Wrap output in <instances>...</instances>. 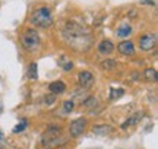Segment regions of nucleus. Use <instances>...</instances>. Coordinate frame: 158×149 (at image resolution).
<instances>
[{
	"label": "nucleus",
	"instance_id": "f257e3e1",
	"mask_svg": "<svg viewBox=\"0 0 158 149\" xmlns=\"http://www.w3.org/2000/svg\"><path fill=\"white\" fill-rule=\"evenodd\" d=\"M63 37L76 50H85L89 47V32L86 31L85 26H82L81 23L75 22V21H70L66 23V26L63 29Z\"/></svg>",
	"mask_w": 158,
	"mask_h": 149
},
{
	"label": "nucleus",
	"instance_id": "f03ea898",
	"mask_svg": "<svg viewBox=\"0 0 158 149\" xmlns=\"http://www.w3.org/2000/svg\"><path fill=\"white\" fill-rule=\"evenodd\" d=\"M31 22L38 28H50L53 25V16L48 7H38L31 15Z\"/></svg>",
	"mask_w": 158,
	"mask_h": 149
},
{
	"label": "nucleus",
	"instance_id": "7ed1b4c3",
	"mask_svg": "<svg viewBox=\"0 0 158 149\" xmlns=\"http://www.w3.org/2000/svg\"><path fill=\"white\" fill-rule=\"evenodd\" d=\"M21 44L25 50L28 51H34L40 46V35L34 28H28L23 31V34L21 35Z\"/></svg>",
	"mask_w": 158,
	"mask_h": 149
},
{
	"label": "nucleus",
	"instance_id": "20e7f679",
	"mask_svg": "<svg viewBox=\"0 0 158 149\" xmlns=\"http://www.w3.org/2000/svg\"><path fill=\"white\" fill-rule=\"evenodd\" d=\"M60 135H62V129L60 127H48L44 132V135H43V143H44L45 148L56 143Z\"/></svg>",
	"mask_w": 158,
	"mask_h": 149
},
{
	"label": "nucleus",
	"instance_id": "39448f33",
	"mask_svg": "<svg viewBox=\"0 0 158 149\" xmlns=\"http://www.w3.org/2000/svg\"><path fill=\"white\" fill-rule=\"evenodd\" d=\"M86 129V119L85 117H81V119H76L70 123V127H69V132H70V136L72 138H79L82 133L85 132Z\"/></svg>",
	"mask_w": 158,
	"mask_h": 149
},
{
	"label": "nucleus",
	"instance_id": "423d86ee",
	"mask_svg": "<svg viewBox=\"0 0 158 149\" xmlns=\"http://www.w3.org/2000/svg\"><path fill=\"white\" fill-rule=\"evenodd\" d=\"M157 44V35L155 34H145L139 38V48L143 51H151Z\"/></svg>",
	"mask_w": 158,
	"mask_h": 149
},
{
	"label": "nucleus",
	"instance_id": "0eeeda50",
	"mask_svg": "<svg viewBox=\"0 0 158 149\" xmlns=\"http://www.w3.org/2000/svg\"><path fill=\"white\" fill-rule=\"evenodd\" d=\"M78 82H79V86H82V88H89V86L94 83V76H92V73L88 72V70L79 72Z\"/></svg>",
	"mask_w": 158,
	"mask_h": 149
},
{
	"label": "nucleus",
	"instance_id": "6e6552de",
	"mask_svg": "<svg viewBox=\"0 0 158 149\" xmlns=\"http://www.w3.org/2000/svg\"><path fill=\"white\" fill-rule=\"evenodd\" d=\"M117 50L123 56H133L135 54V47H133L132 41H122L117 46Z\"/></svg>",
	"mask_w": 158,
	"mask_h": 149
},
{
	"label": "nucleus",
	"instance_id": "1a4fd4ad",
	"mask_svg": "<svg viewBox=\"0 0 158 149\" xmlns=\"http://www.w3.org/2000/svg\"><path fill=\"white\" fill-rule=\"evenodd\" d=\"M92 132L98 136H107L108 133L113 132V127L108 126V124H97V126L92 127Z\"/></svg>",
	"mask_w": 158,
	"mask_h": 149
},
{
	"label": "nucleus",
	"instance_id": "9d476101",
	"mask_svg": "<svg viewBox=\"0 0 158 149\" xmlns=\"http://www.w3.org/2000/svg\"><path fill=\"white\" fill-rule=\"evenodd\" d=\"M113 50H114V44L108 40H104L98 44V51L101 54H110V53H113Z\"/></svg>",
	"mask_w": 158,
	"mask_h": 149
},
{
	"label": "nucleus",
	"instance_id": "9b49d317",
	"mask_svg": "<svg viewBox=\"0 0 158 149\" xmlns=\"http://www.w3.org/2000/svg\"><path fill=\"white\" fill-rule=\"evenodd\" d=\"M48 88H50L51 94L57 95V94H62L66 89V85H64V82H62V80H56V82H51Z\"/></svg>",
	"mask_w": 158,
	"mask_h": 149
},
{
	"label": "nucleus",
	"instance_id": "f8f14e48",
	"mask_svg": "<svg viewBox=\"0 0 158 149\" xmlns=\"http://www.w3.org/2000/svg\"><path fill=\"white\" fill-rule=\"evenodd\" d=\"M142 119V113H136V114H133L130 119H127L126 120V123H123L122 124V129H127V127H130V126H133V124H136L138 121Z\"/></svg>",
	"mask_w": 158,
	"mask_h": 149
},
{
	"label": "nucleus",
	"instance_id": "ddd939ff",
	"mask_svg": "<svg viewBox=\"0 0 158 149\" xmlns=\"http://www.w3.org/2000/svg\"><path fill=\"white\" fill-rule=\"evenodd\" d=\"M116 34H117V37H120V38H124V37H127V35L132 34V28H130L129 25H123V26L117 28Z\"/></svg>",
	"mask_w": 158,
	"mask_h": 149
},
{
	"label": "nucleus",
	"instance_id": "4468645a",
	"mask_svg": "<svg viewBox=\"0 0 158 149\" xmlns=\"http://www.w3.org/2000/svg\"><path fill=\"white\" fill-rule=\"evenodd\" d=\"M143 74H145V79L147 80H151V82L157 80V70L155 69H147Z\"/></svg>",
	"mask_w": 158,
	"mask_h": 149
},
{
	"label": "nucleus",
	"instance_id": "2eb2a0df",
	"mask_svg": "<svg viewBox=\"0 0 158 149\" xmlns=\"http://www.w3.org/2000/svg\"><path fill=\"white\" fill-rule=\"evenodd\" d=\"M28 78L34 80L38 78V74H37V63H31V66L28 69Z\"/></svg>",
	"mask_w": 158,
	"mask_h": 149
},
{
	"label": "nucleus",
	"instance_id": "dca6fc26",
	"mask_svg": "<svg viewBox=\"0 0 158 149\" xmlns=\"http://www.w3.org/2000/svg\"><path fill=\"white\" fill-rule=\"evenodd\" d=\"M101 67L104 70H111L116 67V60H104L101 64Z\"/></svg>",
	"mask_w": 158,
	"mask_h": 149
},
{
	"label": "nucleus",
	"instance_id": "f3484780",
	"mask_svg": "<svg viewBox=\"0 0 158 149\" xmlns=\"http://www.w3.org/2000/svg\"><path fill=\"white\" fill-rule=\"evenodd\" d=\"M124 91L123 89H111L110 91V99H117V98L123 97Z\"/></svg>",
	"mask_w": 158,
	"mask_h": 149
},
{
	"label": "nucleus",
	"instance_id": "a211bd4d",
	"mask_svg": "<svg viewBox=\"0 0 158 149\" xmlns=\"http://www.w3.org/2000/svg\"><path fill=\"white\" fill-rule=\"evenodd\" d=\"M25 129H27V121L22 120L16 127H15V129H13V133H21V132H23Z\"/></svg>",
	"mask_w": 158,
	"mask_h": 149
},
{
	"label": "nucleus",
	"instance_id": "6ab92c4d",
	"mask_svg": "<svg viewBox=\"0 0 158 149\" xmlns=\"http://www.w3.org/2000/svg\"><path fill=\"white\" fill-rule=\"evenodd\" d=\"M73 110V103L72 101H64L63 103V111L64 113H70Z\"/></svg>",
	"mask_w": 158,
	"mask_h": 149
},
{
	"label": "nucleus",
	"instance_id": "aec40b11",
	"mask_svg": "<svg viewBox=\"0 0 158 149\" xmlns=\"http://www.w3.org/2000/svg\"><path fill=\"white\" fill-rule=\"evenodd\" d=\"M54 101H56V95H54V94H51V95H47V97H45V104H47V105L53 104Z\"/></svg>",
	"mask_w": 158,
	"mask_h": 149
},
{
	"label": "nucleus",
	"instance_id": "412c9836",
	"mask_svg": "<svg viewBox=\"0 0 158 149\" xmlns=\"http://www.w3.org/2000/svg\"><path fill=\"white\" fill-rule=\"evenodd\" d=\"M72 67H73V63H72V62H68V63L63 66V69H64V70H70Z\"/></svg>",
	"mask_w": 158,
	"mask_h": 149
},
{
	"label": "nucleus",
	"instance_id": "4be33fe9",
	"mask_svg": "<svg viewBox=\"0 0 158 149\" xmlns=\"http://www.w3.org/2000/svg\"><path fill=\"white\" fill-rule=\"evenodd\" d=\"M3 139V133H2V130H0V140Z\"/></svg>",
	"mask_w": 158,
	"mask_h": 149
}]
</instances>
